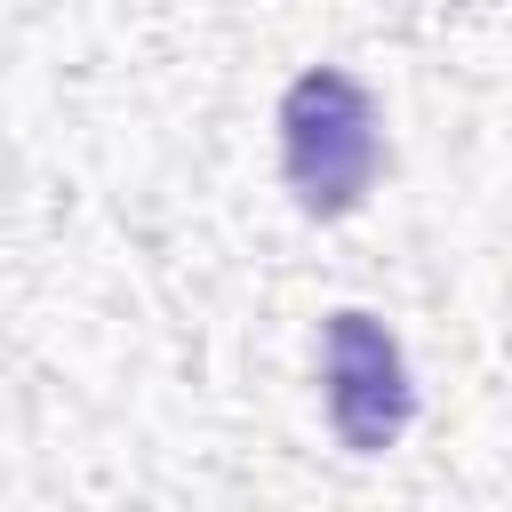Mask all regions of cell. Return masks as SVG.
Here are the masks:
<instances>
[{
  "label": "cell",
  "instance_id": "6da1fadb",
  "mask_svg": "<svg viewBox=\"0 0 512 512\" xmlns=\"http://www.w3.org/2000/svg\"><path fill=\"white\" fill-rule=\"evenodd\" d=\"M280 160L312 216H344L376 176V104L344 72H304L280 104Z\"/></svg>",
  "mask_w": 512,
  "mask_h": 512
},
{
  "label": "cell",
  "instance_id": "7a4b0ae2",
  "mask_svg": "<svg viewBox=\"0 0 512 512\" xmlns=\"http://www.w3.org/2000/svg\"><path fill=\"white\" fill-rule=\"evenodd\" d=\"M408 360L368 312L328 320V424L352 456H384L408 432Z\"/></svg>",
  "mask_w": 512,
  "mask_h": 512
}]
</instances>
